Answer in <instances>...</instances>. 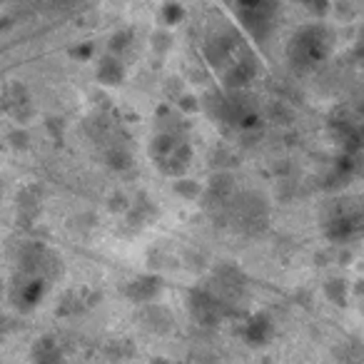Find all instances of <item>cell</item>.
<instances>
[{
    "label": "cell",
    "mask_w": 364,
    "mask_h": 364,
    "mask_svg": "<svg viewBox=\"0 0 364 364\" xmlns=\"http://www.w3.org/2000/svg\"><path fill=\"white\" fill-rule=\"evenodd\" d=\"M100 80L105 82V85H120L122 77H125V68H122L120 58L117 55H107L105 60L100 63Z\"/></svg>",
    "instance_id": "52a82bcc"
},
{
    "label": "cell",
    "mask_w": 364,
    "mask_h": 364,
    "mask_svg": "<svg viewBox=\"0 0 364 364\" xmlns=\"http://www.w3.org/2000/svg\"><path fill=\"white\" fill-rule=\"evenodd\" d=\"M269 334H272V324H269V319L264 317V314H255V317L247 322V327H245V337L255 344L267 342Z\"/></svg>",
    "instance_id": "5b68a950"
},
{
    "label": "cell",
    "mask_w": 364,
    "mask_h": 364,
    "mask_svg": "<svg viewBox=\"0 0 364 364\" xmlns=\"http://www.w3.org/2000/svg\"><path fill=\"white\" fill-rule=\"evenodd\" d=\"M160 279L157 277H140L135 279V282H130L125 287L127 297L132 299V302H140V304H150L152 299L160 294Z\"/></svg>",
    "instance_id": "277c9868"
},
{
    "label": "cell",
    "mask_w": 364,
    "mask_h": 364,
    "mask_svg": "<svg viewBox=\"0 0 364 364\" xmlns=\"http://www.w3.org/2000/svg\"><path fill=\"white\" fill-rule=\"evenodd\" d=\"M225 307H228V304H225V299L220 297L215 289L200 287L190 294V312H193V317L198 319L200 324H208V327L220 324L225 319V314H228Z\"/></svg>",
    "instance_id": "3957f363"
},
{
    "label": "cell",
    "mask_w": 364,
    "mask_h": 364,
    "mask_svg": "<svg viewBox=\"0 0 364 364\" xmlns=\"http://www.w3.org/2000/svg\"><path fill=\"white\" fill-rule=\"evenodd\" d=\"M33 357H36V364H63V352L53 339H41L33 349Z\"/></svg>",
    "instance_id": "8992f818"
},
{
    "label": "cell",
    "mask_w": 364,
    "mask_h": 364,
    "mask_svg": "<svg viewBox=\"0 0 364 364\" xmlns=\"http://www.w3.org/2000/svg\"><path fill=\"white\" fill-rule=\"evenodd\" d=\"M150 155L155 160V165L160 167V172L170 177L185 175V170L193 162V147L182 140L180 135H172V132H162L152 140Z\"/></svg>",
    "instance_id": "7a4b0ae2"
},
{
    "label": "cell",
    "mask_w": 364,
    "mask_h": 364,
    "mask_svg": "<svg viewBox=\"0 0 364 364\" xmlns=\"http://www.w3.org/2000/svg\"><path fill=\"white\" fill-rule=\"evenodd\" d=\"M332 33L324 26H307L289 43V60L297 68H317L332 53Z\"/></svg>",
    "instance_id": "6da1fadb"
},
{
    "label": "cell",
    "mask_w": 364,
    "mask_h": 364,
    "mask_svg": "<svg viewBox=\"0 0 364 364\" xmlns=\"http://www.w3.org/2000/svg\"><path fill=\"white\" fill-rule=\"evenodd\" d=\"M302 3L312 13H317V16H324V13H327V0H302Z\"/></svg>",
    "instance_id": "ba28073f"
},
{
    "label": "cell",
    "mask_w": 364,
    "mask_h": 364,
    "mask_svg": "<svg viewBox=\"0 0 364 364\" xmlns=\"http://www.w3.org/2000/svg\"><path fill=\"white\" fill-rule=\"evenodd\" d=\"M162 13H165L167 21H170V23H177L182 16H185V13H182V8H180V6H175V3H170V6H165V11H162Z\"/></svg>",
    "instance_id": "9c48e42d"
}]
</instances>
